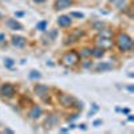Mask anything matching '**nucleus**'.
<instances>
[{
  "instance_id": "nucleus-1",
  "label": "nucleus",
  "mask_w": 134,
  "mask_h": 134,
  "mask_svg": "<svg viewBox=\"0 0 134 134\" xmlns=\"http://www.w3.org/2000/svg\"><path fill=\"white\" fill-rule=\"evenodd\" d=\"M118 47L122 50V51H129L131 50L133 47V40L130 36H127L126 34H121V35L118 36Z\"/></svg>"
},
{
  "instance_id": "nucleus-2",
  "label": "nucleus",
  "mask_w": 134,
  "mask_h": 134,
  "mask_svg": "<svg viewBox=\"0 0 134 134\" xmlns=\"http://www.w3.org/2000/svg\"><path fill=\"white\" fill-rule=\"evenodd\" d=\"M98 42H99V44H100L102 47H109V46H111V32L102 30V34L98 36Z\"/></svg>"
},
{
  "instance_id": "nucleus-3",
  "label": "nucleus",
  "mask_w": 134,
  "mask_h": 134,
  "mask_svg": "<svg viewBox=\"0 0 134 134\" xmlns=\"http://www.w3.org/2000/svg\"><path fill=\"white\" fill-rule=\"evenodd\" d=\"M62 60L66 66H74L78 60H79V55H78L76 52H74V51H71L69 54H66Z\"/></svg>"
},
{
  "instance_id": "nucleus-4",
  "label": "nucleus",
  "mask_w": 134,
  "mask_h": 134,
  "mask_svg": "<svg viewBox=\"0 0 134 134\" xmlns=\"http://www.w3.org/2000/svg\"><path fill=\"white\" fill-rule=\"evenodd\" d=\"M0 94H2L3 97H5V98L14 97V94H15V87H14L12 85H4V86H2V88H0Z\"/></svg>"
},
{
  "instance_id": "nucleus-5",
  "label": "nucleus",
  "mask_w": 134,
  "mask_h": 134,
  "mask_svg": "<svg viewBox=\"0 0 134 134\" xmlns=\"http://www.w3.org/2000/svg\"><path fill=\"white\" fill-rule=\"evenodd\" d=\"M72 4H74V0H57V2L54 3V8L57 11H60V9H64V8H69Z\"/></svg>"
},
{
  "instance_id": "nucleus-6",
  "label": "nucleus",
  "mask_w": 134,
  "mask_h": 134,
  "mask_svg": "<svg viewBox=\"0 0 134 134\" xmlns=\"http://www.w3.org/2000/svg\"><path fill=\"white\" fill-rule=\"evenodd\" d=\"M59 102H60L63 106H72V103H74V99H72L70 95H66V94H63V95H60V97H59Z\"/></svg>"
},
{
  "instance_id": "nucleus-7",
  "label": "nucleus",
  "mask_w": 134,
  "mask_h": 134,
  "mask_svg": "<svg viewBox=\"0 0 134 134\" xmlns=\"http://www.w3.org/2000/svg\"><path fill=\"white\" fill-rule=\"evenodd\" d=\"M12 44L15 47H24L26 46V39L23 36H12Z\"/></svg>"
},
{
  "instance_id": "nucleus-8",
  "label": "nucleus",
  "mask_w": 134,
  "mask_h": 134,
  "mask_svg": "<svg viewBox=\"0 0 134 134\" xmlns=\"http://www.w3.org/2000/svg\"><path fill=\"white\" fill-rule=\"evenodd\" d=\"M7 26L11 30H21V28H23V26H21L19 21H16L15 19H8L7 20Z\"/></svg>"
},
{
  "instance_id": "nucleus-9",
  "label": "nucleus",
  "mask_w": 134,
  "mask_h": 134,
  "mask_svg": "<svg viewBox=\"0 0 134 134\" xmlns=\"http://www.w3.org/2000/svg\"><path fill=\"white\" fill-rule=\"evenodd\" d=\"M58 24H59L60 27H67V26H70V24H71L70 16H66V15L60 16V18L58 19Z\"/></svg>"
},
{
  "instance_id": "nucleus-10",
  "label": "nucleus",
  "mask_w": 134,
  "mask_h": 134,
  "mask_svg": "<svg viewBox=\"0 0 134 134\" xmlns=\"http://www.w3.org/2000/svg\"><path fill=\"white\" fill-rule=\"evenodd\" d=\"M35 91H36V94H38L39 97H44L46 94H48V87L42 86V85H38V86L35 87Z\"/></svg>"
},
{
  "instance_id": "nucleus-11",
  "label": "nucleus",
  "mask_w": 134,
  "mask_h": 134,
  "mask_svg": "<svg viewBox=\"0 0 134 134\" xmlns=\"http://www.w3.org/2000/svg\"><path fill=\"white\" fill-rule=\"evenodd\" d=\"M40 114H42V109L39 107V106H35L32 110H31V113H30V117L31 118H34V119H36V118H39L40 117Z\"/></svg>"
},
{
  "instance_id": "nucleus-12",
  "label": "nucleus",
  "mask_w": 134,
  "mask_h": 134,
  "mask_svg": "<svg viewBox=\"0 0 134 134\" xmlns=\"http://www.w3.org/2000/svg\"><path fill=\"white\" fill-rule=\"evenodd\" d=\"M91 54L94 55L95 58H100V57L105 54V48H103V47H97V48H94V50L91 51Z\"/></svg>"
},
{
  "instance_id": "nucleus-13",
  "label": "nucleus",
  "mask_w": 134,
  "mask_h": 134,
  "mask_svg": "<svg viewBox=\"0 0 134 134\" xmlns=\"http://www.w3.org/2000/svg\"><path fill=\"white\" fill-rule=\"evenodd\" d=\"M113 69V66L111 64H109V63H100V64H98L97 66V70H102V71H105V70H111Z\"/></svg>"
},
{
  "instance_id": "nucleus-14",
  "label": "nucleus",
  "mask_w": 134,
  "mask_h": 134,
  "mask_svg": "<svg viewBox=\"0 0 134 134\" xmlns=\"http://www.w3.org/2000/svg\"><path fill=\"white\" fill-rule=\"evenodd\" d=\"M46 27H47V21L46 20L40 21V23H38V26H36V28L40 30V31H44V30H46Z\"/></svg>"
},
{
  "instance_id": "nucleus-15",
  "label": "nucleus",
  "mask_w": 134,
  "mask_h": 134,
  "mask_svg": "<svg viewBox=\"0 0 134 134\" xmlns=\"http://www.w3.org/2000/svg\"><path fill=\"white\" fill-rule=\"evenodd\" d=\"M109 2H110L111 4H114V5H118V7H121L122 4H124V2H125V0H109Z\"/></svg>"
},
{
  "instance_id": "nucleus-16",
  "label": "nucleus",
  "mask_w": 134,
  "mask_h": 134,
  "mask_svg": "<svg viewBox=\"0 0 134 134\" xmlns=\"http://www.w3.org/2000/svg\"><path fill=\"white\" fill-rule=\"evenodd\" d=\"M30 76L32 78V79H35V78H38V79H39V78H40V74L36 72V71H32V72L30 74Z\"/></svg>"
},
{
  "instance_id": "nucleus-17",
  "label": "nucleus",
  "mask_w": 134,
  "mask_h": 134,
  "mask_svg": "<svg viewBox=\"0 0 134 134\" xmlns=\"http://www.w3.org/2000/svg\"><path fill=\"white\" fill-rule=\"evenodd\" d=\"M4 62H5V64H7L8 67H12V64H14V60H12V59H9V58H7Z\"/></svg>"
},
{
  "instance_id": "nucleus-18",
  "label": "nucleus",
  "mask_w": 134,
  "mask_h": 134,
  "mask_svg": "<svg viewBox=\"0 0 134 134\" xmlns=\"http://www.w3.org/2000/svg\"><path fill=\"white\" fill-rule=\"evenodd\" d=\"M87 55H91V50L85 48V50H83V52H82V57H87Z\"/></svg>"
},
{
  "instance_id": "nucleus-19",
  "label": "nucleus",
  "mask_w": 134,
  "mask_h": 134,
  "mask_svg": "<svg viewBox=\"0 0 134 134\" xmlns=\"http://www.w3.org/2000/svg\"><path fill=\"white\" fill-rule=\"evenodd\" d=\"M71 16H76V18H83V14H81V12H72V14H71Z\"/></svg>"
},
{
  "instance_id": "nucleus-20",
  "label": "nucleus",
  "mask_w": 134,
  "mask_h": 134,
  "mask_svg": "<svg viewBox=\"0 0 134 134\" xmlns=\"http://www.w3.org/2000/svg\"><path fill=\"white\" fill-rule=\"evenodd\" d=\"M35 3H43V2H46V0H34Z\"/></svg>"
},
{
  "instance_id": "nucleus-21",
  "label": "nucleus",
  "mask_w": 134,
  "mask_h": 134,
  "mask_svg": "<svg viewBox=\"0 0 134 134\" xmlns=\"http://www.w3.org/2000/svg\"><path fill=\"white\" fill-rule=\"evenodd\" d=\"M3 39H4V35H3V34H0V42H3Z\"/></svg>"
}]
</instances>
